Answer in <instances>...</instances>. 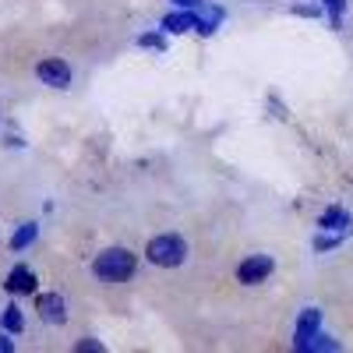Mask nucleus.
<instances>
[{"label":"nucleus","instance_id":"nucleus-6","mask_svg":"<svg viewBox=\"0 0 353 353\" xmlns=\"http://www.w3.org/2000/svg\"><path fill=\"white\" fill-rule=\"evenodd\" d=\"M36 311L43 321H50V325H64L68 321V304L61 293H39L36 297Z\"/></svg>","mask_w":353,"mask_h":353},{"label":"nucleus","instance_id":"nucleus-16","mask_svg":"<svg viewBox=\"0 0 353 353\" xmlns=\"http://www.w3.org/2000/svg\"><path fill=\"white\" fill-rule=\"evenodd\" d=\"M74 350H81V353H96V350H99V353H103V343H99V339H92V336H85V339H78V346H74Z\"/></svg>","mask_w":353,"mask_h":353},{"label":"nucleus","instance_id":"nucleus-13","mask_svg":"<svg viewBox=\"0 0 353 353\" xmlns=\"http://www.w3.org/2000/svg\"><path fill=\"white\" fill-rule=\"evenodd\" d=\"M343 241V233H332V230H321L318 237H314V251H329V248H336Z\"/></svg>","mask_w":353,"mask_h":353},{"label":"nucleus","instance_id":"nucleus-18","mask_svg":"<svg viewBox=\"0 0 353 353\" xmlns=\"http://www.w3.org/2000/svg\"><path fill=\"white\" fill-rule=\"evenodd\" d=\"M14 350V339H8V336H0V353H11Z\"/></svg>","mask_w":353,"mask_h":353},{"label":"nucleus","instance_id":"nucleus-2","mask_svg":"<svg viewBox=\"0 0 353 353\" xmlns=\"http://www.w3.org/2000/svg\"><path fill=\"white\" fill-rule=\"evenodd\" d=\"M145 254H149V261L159 265V269H176V265H184V258H188V244H184V237H176V233H159V237L149 241Z\"/></svg>","mask_w":353,"mask_h":353},{"label":"nucleus","instance_id":"nucleus-8","mask_svg":"<svg viewBox=\"0 0 353 353\" xmlns=\"http://www.w3.org/2000/svg\"><path fill=\"white\" fill-rule=\"evenodd\" d=\"M194 25H198V14H194V11H184V8L163 18V28H166V32H173V36H184V32H191Z\"/></svg>","mask_w":353,"mask_h":353},{"label":"nucleus","instance_id":"nucleus-14","mask_svg":"<svg viewBox=\"0 0 353 353\" xmlns=\"http://www.w3.org/2000/svg\"><path fill=\"white\" fill-rule=\"evenodd\" d=\"M321 8L332 14V28L343 25V11H346V0H321Z\"/></svg>","mask_w":353,"mask_h":353},{"label":"nucleus","instance_id":"nucleus-17","mask_svg":"<svg viewBox=\"0 0 353 353\" xmlns=\"http://www.w3.org/2000/svg\"><path fill=\"white\" fill-rule=\"evenodd\" d=\"M176 8H184V11H201V0H173Z\"/></svg>","mask_w":353,"mask_h":353},{"label":"nucleus","instance_id":"nucleus-9","mask_svg":"<svg viewBox=\"0 0 353 353\" xmlns=\"http://www.w3.org/2000/svg\"><path fill=\"white\" fill-rule=\"evenodd\" d=\"M318 226L321 230H332V233H343V230L353 226V216L346 209H336V205H332V209H325V212L318 216Z\"/></svg>","mask_w":353,"mask_h":353},{"label":"nucleus","instance_id":"nucleus-7","mask_svg":"<svg viewBox=\"0 0 353 353\" xmlns=\"http://www.w3.org/2000/svg\"><path fill=\"white\" fill-rule=\"evenodd\" d=\"M36 272L32 269H25V265H14V269L8 272V279H4V290L8 293H32L36 290Z\"/></svg>","mask_w":353,"mask_h":353},{"label":"nucleus","instance_id":"nucleus-5","mask_svg":"<svg viewBox=\"0 0 353 353\" xmlns=\"http://www.w3.org/2000/svg\"><path fill=\"white\" fill-rule=\"evenodd\" d=\"M318 329H321V311H318V307H304V311H301V318H297V332H293V346L307 353V346H311V339L318 336Z\"/></svg>","mask_w":353,"mask_h":353},{"label":"nucleus","instance_id":"nucleus-4","mask_svg":"<svg viewBox=\"0 0 353 353\" xmlns=\"http://www.w3.org/2000/svg\"><path fill=\"white\" fill-rule=\"evenodd\" d=\"M36 74H39L43 85H53V88H68L71 85V64L61 61V57H46V61H39Z\"/></svg>","mask_w":353,"mask_h":353},{"label":"nucleus","instance_id":"nucleus-15","mask_svg":"<svg viewBox=\"0 0 353 353\" xmlns=\"http://www.w3.org/2000/svg\"><path fill=\"white\" fill-rule=\"evenodd\" d=\"M307 350H339V343H336V339H329V336H321V332H318V336L311 339V346H307Z\"/></svg>","mask_w":353,"mask_h":353},{"label":"nucleus","instance_id":"nucleus-12","mask_svg":"<svg viewBox=\"0 0 353 353\" xmlns=\"http://www.w3.org/2000/svg\"><path fill=\"white\" fill-rule=\"evenodd\" d=\"M138 46L163 53V50H166V39H163V32H141V36H138Z\"/></svg>","mask_w":353,"mask_h":353},{"label":"nucleus","instance_id":"nucleus-10","mask_svg":"<svg viewBox=\"0 0 353 353\" xmlns=\"http://www.w3.org/2000/svg\"><path fill=\"white\" fill-rule=\"evenodd\" d=\"M36 233H39L36 223H21V226L14 230V237H11V251H25L28 244L36 241Z\"/></svg>","mask_w":353,"mask_h":353},{"label":"nucleus","instance_id":"nucleus-1","mask_svg":"<svg viewBox=\"0 0 353 353\" xmlns=\"http://www.w3.org/2000/svg\"><path fill=\"white\" fill-rule=\"evenodd\" d=\"M134 269H138V258H134L128 248H106V251L92 261V272H96L99 279H106V283H124V279L134 276Z\"/></svg>","mask_w":353,"mask_h":353},{"label":"nucleus","instance_id":"nucleus-11","mask_svg":"<svg viewBox=\"0 0 353 353\" xmlns=\"http://www.w3.org/2000/svg\"><path fill=\"white\" fill-rule=\"evenodd\" d=\"M0 321H4V329L8 332H21L25 329V318H21V311H18V304H11V307H4V318H0Z\"/></svg>","mask_w":353,"mask_h":353},{"label":"nucleus","instance_id":"nucleus-3","mask_svg":"<svg viewBox=\"0 0 353 353\" xmlns=\"http://www.w3.org/2000/svg\"><path fill=\"white\" fill-rule=\"evenodd\" d=\"M272 269H276V261H272L269 254H251V258H244V261L237 265V279L248 283V286H254V283H265V279H269Z\"/></svg>","mask_w":353,"mask_h":353}]
</instances>
